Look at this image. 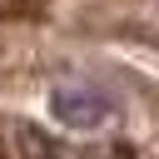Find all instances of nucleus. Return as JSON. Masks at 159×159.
I'll return each mask as SVG.
<instances>
[{
  "label": "nucleus",
  "instance_id": "1",
  "mask_svg": "<svg viewBox=\"0 0 159 159\" xmlns=\"http://www.w3.org/2000/svg\"><path fill=\"white\" fill-rule=\"evenodd\" d=\"M50 114L70 129H99L114 119V94H104L99 84H84V80H60L50 89Z\"/></svg>",
  "mask_w": 159,
  "mask_h": 159
}]
</instances>
